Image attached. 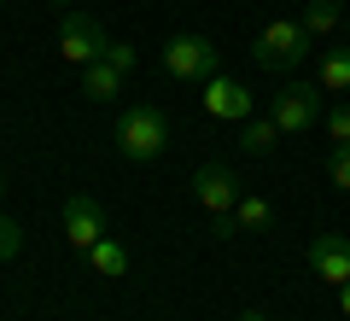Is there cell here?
<instances>
[{"label":"cell","instance_id":"obj_16","mask_svg":"<svg viewBox=\"0 0 350 321\" xmlns=\"http://www.w3.org/2000/svg\"><path fill=\"white\" fill-rule=\"evenodd\" d=\"M18 251H24V228H18L12 216H0V263H12Z\"/></svg>","mask_w":350,"mask_h":321},{"label":"cell","instance_id":"obj_20","mask_svg":"<svg viewBox=\"0 0 350 321\" xmlns=\"http://www.w3.org/2000/svg\"><path fill=\"white\" fill-rule=\"evenodd\" d=\"M211 234H216V240H234V234H239V222H234V210H228V216H216V222H211Z\"/></svg>","mask_w":350,"mask_h":321},{"label":"cell","instance_id":"obj_15","mask_svg":"<svg viewBox=\"0 0 350 321\" xmlns=\"http://www.w3.org/2000/svg\"><path fill=\"white\" fill-rule=\"evenodd\" d=\"M304 29H310V36L338 29V0H304Z\"/></svg>","mask_w":350,"mask_h":321},{"label":"cell","instance_id":"obj_24","mask_svg":"<svg viewBox=\"0 0 350 321\" xmlns=\"http://www.w3.org/2000/svg\"><path fill=\"white\" fill-rule=\"evenodd\" d=\"M0 187H6V175H0Z\"/></svg>","mask_w":350,"mask_h":321},{"label":"cell","instance_id":"obj_1","mask_svg":"<svg viewBox=\"0 0 350 321\" xmlns=\"http://www.w3.org/2000/svg\"><path fill=\"white\" fill-rule=\"evenodd\" d=\"M310 29H304V18L292 24V18H275V24H262L257 41H251V59L262 64V70H298L304 59H310Z\"/></svg>","mask_w":350,"mask_h":321},{"label":"cell","instance_id":"obj_7","mask_svg":"<svg viewBox=\"0 0 350 321\" xmlns=\"http://www.w3.org/2000/svg\"><path fill=\"white\" fill-rule=\"evenodd\" d=\"M64 240H70L76 251H88V246H100V240H105V210H100V198H88V193H70V198H64Z\"/></svg>","mask_w":350,"mask_h":321},{"label":"cell","instance_id":"obj_22","mask_svg":"<svg viewBox=\"0 0 350 321\" xmlns=\"http://www.w3.org/2000/svg\"><path fill=\"white\" fill-rule=\"evenodd\" d=\"M239 321H262V316H257V309H245V316H239Z\"/></svg>","mask_w":350,"mask_h":321},{"label":"cell","instance_id":"obj_18","mask_svg":"<svg viewBox=\"0 0 350 321\" xmlns=\"http://www.w3.org/2000/svg\"><path fill=\"white\" fill-rule=\"evenodd\" d=\"M327 175H333V187H350V146H333V158H327Z\"/></svg>","mask_w":350,"mask_h":321},{"label":"cell","instance_id":"obj_19","mask_svg":"<svg viewBox=\"0 0 350 321\" xmlns=\"http://www.w3.org/2000/svg\"><path fill=\"white\" fill-rule=\"evenodd\" d=\"M327 135H333V146H350V105H338V112L327 117Z\"/></svg>","mask_w":350,"mask_h":321},{"label":"cell","instance_id":"obj_5","mask_svg":"<svg viewBox=\"0 0 350 321\" xmlns=\"http://www.w3.org/2000/svg\"><path fill=\"white\" fill-rule=\"evenodd\" d=\"M59 59H64V64H94V59H105V29L94 24L88 12H64V24H59Z\"/></svg>","mask_w":350,"mask_h":321},{"label":"cell","instance_id":"obj_2","mask_svg":"<svg viewBox=\"0 0 350 321\" xmlns=\"http://www.w3.org/2000/svg\"><path fill=\"white\" fill-rule=\"evenodd\" d=\"M163 146H170V123H163L158 105H129V112L117 117V152H123V158L152 164Z\"/></svg>","mask_w":350,"mask_h":321},{"label":"cell","instance_id":"obj_9","mask_svg":"<svg viewBox=\"0 0 350 321\" xmlns=\"http://www.w3.org/2000/svg\"><path fill=\"white\" fill-rule=\"evenodd\" d=\"M310 269L321 274V281L345 286L350 281V240L345 234H315L310 240Z\"/></svg>","mask_w":350,"mask_h":321},{"label":"cell","instance_id":"obj_4","mask_svg":"<svg viewBox=\"0 0 350 321\" xmlns=\"http://www.w3.org/2000/svg\"><path fill=\"white\" fill-rule=\"evenodd\" d=\"M269 117H275L280 135H304V129H315V117H321V82H298V76H292V82L275 94Z\"/></svg>","mask_w":350,"mask_h":321},{"label":"cell","instance_id":"obj_17","mask_svg":"<svg viewBox=\"0 0 350 321\" xmlns=\"http://www.w3.org/2000/svg\"><path fill=\"white\" fill-rule=\"evenodd\" d=\"M105 64H111V70H135V64H140V53L135 47H129V41H105Z\"/></svg>","mask_w":350,"mask_h":321},{"label":"cell","instance_id":"obj_21","mask_svg":"<svg viewBox=\"0 0 350 321\" xmlns=\"http://www.w3.org/2000/svg\"><path fill=\"white\" fill-rule=\"evenodd\" d=\"M338 309H345V316H350V281L338 286Z\"/></svg>","mask_w":350,"mask_h":321},{"label":"cell","instance_id":"obj_10","mask_svg":"<svg viewBox=\"0 0 350 321\" xmlns=\"http://www.w3.org/2000/svg\"><path fill=\"white\" fill-rule=\"evenodd\" d=\"M117 94H123V70H111L105 59L82 64V99H94V105H111Z\"/></svg>","mask_w":350,"mask_h":321},{"label":"cell","instance_id":"obj_13","mask_svg":"<svg viewBox=\"0 0 350 321\" xmlns=\"http://www.w3.org/2000/svg\"><path fill=\"white\" fill-rule=\"evenodd\" d=\"M275 140H280L275 117H245V123H239V146H245L251 158H269V152H275Z\"/></svg>","mask_w":350,"mask_h":321},{"label":"cell","instance_id":"obj_14","mask_svg":"<svg viewBox=\"0 0 350 321\" xmlns=\"http://www.w3.org/2000/svg\"><path fill=\"white\" fill-rule=\"evenodd\" d=\"M88 263H94V274H105V281H123L129 274V251L117 246L111 234H105L100 246H88Z\"/></svg>","mask_w":350,"mask_h":321},{"label":"cell","instance_id":"obj_3","mask_svg":"<svg viewBox=\"0 0 350 321\" xmlns=\"http://www.w3.org/2000/svg\"><path fill=\"white\" fill-rule=\"evenodd\" d=\"M163 70L175 76V82H211L216 70H222V53H216L211 36H170L163 41Z\"/></svg>","mask_w":350,"mask_h":321},{"label":"cell","instance_id":"obj_8","mask_svg":"<svg viewBox=\"0 0 350 321\" xmlns=\"http://www.w3.org/2000/svg\"><path fill=\"white\" fill-rule=\"evenodd\" d=\"M204 112L222 117V123H245V117H251V94H245V82H234V76L216 70L211 82H204Z\"/></svg>","mask_w":350,"mask_h":321},{"label":"cell","instance_id":"obj_11","mask_svg":"<svg viewBox=\"0 0 350 321\" xmlns=\"http://www.w3.org/2000/svg\"><path fill=\"white\" fill-rule=\"evenodd\" d=\"M234 222H239V234H269V222H275V205H269V198H257V193H239Z\"/></svg>","mask_w":350,"mask_h":321},{"label":"cell","instance_id":"obj_6","mask_svg":"<svg viewBox=\"0 0 350 321\" xmlns=\"http://www.w3.org/2000/svg\"><path fill=\"white\" fill-rule=\"evenodd\" d=\"M193 198H199V210H211V216H228V210L239 205V175L228 170V164H204V170L193 175Z\"/></svg>","mask_w":350,"mask_h":321},{"label":"cell","instance_id":"obj_23","mask_svg":"<svg viewBox=\"0 0 350 321\" xmlns=\"http://www.w3.org/2000/svg\"><path fill=\"white\" fill-rule=\"evenodd\" d=\"M53 6H70V0H53Z\"/></svg>","mask_w":350,"mask_h":321},{"label":"cell","instance_id":"obj_12","mask_svg":"<svg viewBox=\"0 0 350 321\" xmlns=\"http://www.w3.org/2000/svg\"><path fill=\"white\" fill-rule=\"evenodd\" d=\"M315 82H321V94H350V47H327Z\"/></svg>","mask_w":350,"mask_h":321}]
</instances>
